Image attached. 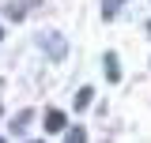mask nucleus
Returning a JSON list of instances; mask_svg holds the SVG:
<instances>
[{"label": "nucleus", "mask_w": 151, "mask_h": 143, "mask_svg": "<svg viewBox=\"0 0 151 143\" xmlns=\"http://www.w3.org/2000/svg\"><path fill=\"white\" fill-rule=\"evenodd\" d=\"M68 143H87V136H83V128H68Z\"/></svg>", "instance_id": "5"}, {"label": "nucleus", "mask_w": 151, "mask_h": 143, "mask_svg": "<svg viewBox=\"0 0 151 143\" xmlns=\"http://www.w3.org/2000/svg\"><path fill=\"white\" fill-rule=\"evenodd\" d=\"M106 79H110V83L121 79V60H117L113 53H106Z\"/></svg>", "instance_id": "2"}, {"label": "nucleus", "mask_w": 151, "mask_h": 143, "mask_svg": "<svg viewBox=\"0 0 151 143\" xmlns=\"http://www.w3.org/2000/svg\"><path fill=\"white\" fill-rule=\"evenodd\" d=\"M27 121H30V113H27V109H23V113H19L15 121H12V128H15V132H19V128H27Z\"/></svg>", "instance_id": "6"}, {"label": "nucleus", "mask_w": 151, "mask_h": 143, "mask_svg": "<svg viewBox=\"0 0 151 143\" xmlns=\"http://www.w3.org/2000/svg\"><path fill=\"white\" fill-rule=\"evenodd\" d=\"M121 4H125V0H102V15H106V19H113L117 11H121Z\"/></svg>", "instance_id": "3"}, {"label": "nucleus", "mask_w": 151, "mask_h": 143, "mask_svg": "<svg viewBox=\"0 0 151 143\" xmlns=\"http://www.w3.org/2000/svg\"><path fill=\"white\" fill-rule=\"evenodd\" d=\"M0 38H4V30H0Z\"/></svg>", "instance_id": "10"}, {"label": "nucleus", "mask_w": 151, "mask_h": 143, "mask_svg": "<svg viewBox=\"0 0 151 143\" xmlns=\"http://www.w3.org/2000/svg\"><path fill=\"white\" fill-rule=\"evenodd\" d=\"M147 34H151V23H147Z\"/></svg>", "instance_id": "7"}, {"label": "nucleus", "mask_w": 151, "mask_h": 143, "mask_svg": "<svg viewBox=\"0 0 151 143\" xmlns=\"http://www.w3.org/2000/svg\"><path fill=\"white\" fill-rule=\"evenodd\" d=\"M34 143H42V139H34Z\"/></svg>", "instance_id": "11"}, {"label": "nucleus", "mask_w": 151, "mask_h": 143, "mask_svg": "<svg viewBox=\"0 0 151 143\" xmlns=\"http://www.w3.org/2000/svg\"><path fill=\"white\" fill-rule=\"evenodd\" d=\"M45 128H49V132H64V113H60V109H49V113H45Z\"/></svg>", "instance_id": "1"}, {"label": "nucleus", "mask_w": 151, "mask_h": 143, "mask_svg": "<svg viewBox=\"0 0 151 143\" xmlns=\"http://www.w3.org/2000/svg\"><path fill=\"white\" fill-rule=\"evenodd\" d=\"M91 98H94V90H91V87H83V90H79V94H76V109L91 106Z\"/></svg>", "instance_id": "4"}, {"label": "nucleus", "mask_w": 151, "mask_h": 143, "mask_svg": "<svg viewBox=\"0 0 151 143\" xmlns=\"http://www.w3.org/2000/svg\"><path fill=\"white\" fill-rule=\"evenodd\" d=\"M0 143H4V136H0Z\"/></svg>", "instance_id": "9"}, {"label": "nucleus", "mask_w": 151, "mask_h": 143, "mask_svg": "<svg viewBox=\"0 0 151 143\" xmlns=\"http://www.w3.org/2000/svg\"><path fill=\"white\" fill-rule=\"evenodd\" d=\"M0 113H4V106H0Z\"/></svg>", "instance_id": "8"}]
</instances>
